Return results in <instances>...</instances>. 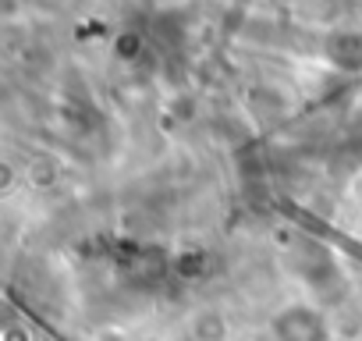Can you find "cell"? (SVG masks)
<instances>
[{"mask_svg":"<svg viewBox=\"0 0 362 341\" xmlns=\"http://www.w3.org/2000/svg\"><path fill=\"white\" fill-rule=\"evenodd\" d=\"M277 341H327V320L313 306H288L274 316Z\"/></svg>","mask_w":362,"mask_h":341,"instance_id":"1","label":"cell"},{"mask_svg":"<svg viewBox=\"0 0 362 341\" xmlns=\"http://www.w3.org/2000/svg\"><path fill=\"white\" fill-rule=\"evenodd\" d=\"M327 61L341 71H362V33H334L327 40Z\"/></svg>","mask_w":362,"mask_h":341,"instance_id":"2","label":"cell"},{"mask_svg":"<svg viewBox=\"0 0 362 341\" xmlns=\"http://www.w3.org/2000/svg\"><path fill=\"white\" fill-rule=\"evenodd\" d=\"M114 54H117L121 61L139 57V54H142V36H139V33H121V36L114 40Z\"/></svg>","mask_w":362,"mask_h":341,"instance_id":"3","label":"cell"}]
</instances>
